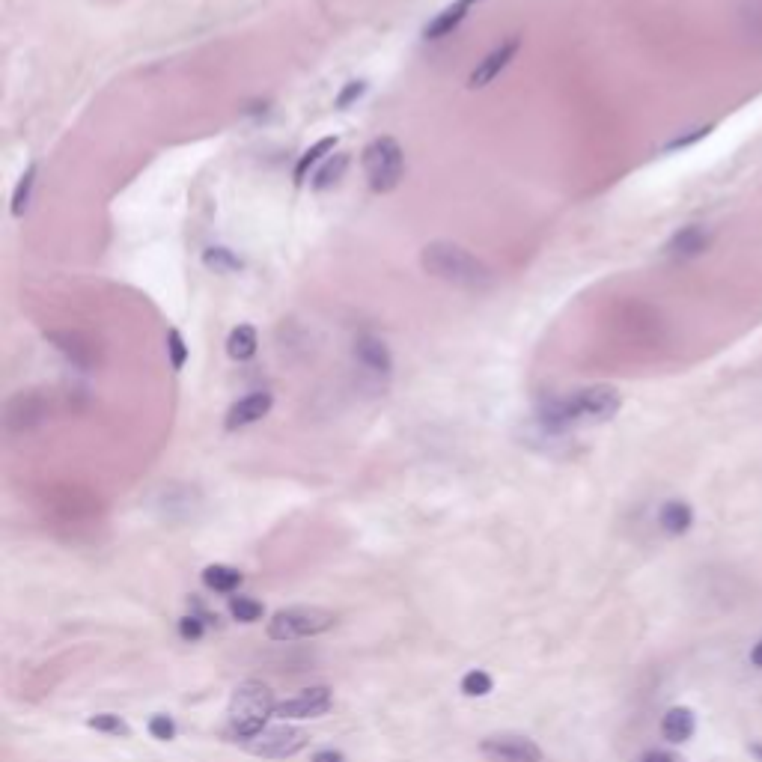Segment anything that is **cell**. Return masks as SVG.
<instances>
[{
	"label": "cell",
	"instance_id": "9",
	"mask_svg": "<svg viewBox=\"0 0 762 762\" xmlns=\"http://www.w3.org/2000/svg\"><path fill=\"white\" fill-rule=\"evenodd\" d=\"M518 48H521V39L518 36H509L504 39L501 45H495L477 66H474V72L468 75V87L471 90H483V87H489L504 69H507L509 63L515 60V54H518Z\"/></svg>",
	"mask_w": 762,
	"mask_h": 762
},
{
	"label": "cell",
	"instance_id": "32",
	"mask_svg": "<svg viewBox=\"0 0 762 762\" xmlns=\"http://www.w3.org/2000/svg\"><path fill=\"white\" fill-rule=\"evenodd\" d=\"M637 762H685L679 754H670V751H646Z\"/></svg>",
	"mask_w": 762,
	"mask_h": 762
},
{
	"label": "cell",
	"instance_id": "11",
	"mask_svg": "<svg viewBox=\"0 0 762 762\" xmlns=\"http://www.w3.org/2000/svg\"><path fill=\"white\" fill-rule=\"evenodd\" d=\"M331 703H334L331 691H328L325 685H319V688L301 691V694L292 697V700L277 703L274 715H277V718H319V715H325V712L331 709Z\"/></svg>",
	"mask_w": 762,
	"mask_h": 762
},
{
	"label": "cell",
	"instance_id": "19",
	"mask_svg": "<svg viewBox=\"0 0 762 762\" xmlns=\"http://www.w3.org/2000/svg\"><path fill=\"white\" fill-rule=\"evenodd\" d=\"M349 170V152H334L328 161H322L313 176H310V188L313 191H328L331 185H337Z\"/></svg>",
	"mask_w": 762,
	"mask_h": 762
},
{
	"label": "cell",
	"instance_id": "25",
	"mask_svg": "<svg viewBox=\"0 0 762 762\" xmlns=\"http://www.w3.org/2000/svg\"><path fill=\"white\" fill-rule=\"evenodd\" d=\"M230 614L239 620V623H256L262 617V605L251 599V596H236L230 602Z\"/></svg>",
	"mask_w": 762,
	"mask_h": 762
},
{
	"label": "cell",
	"instance_id": "16",
	"mask_svg": "<svg viewBox=\"0 0 762 762\" xmlns=\"http://www.w3.org/2000/svg\"><path fill=\"white\" fill-rule=\"evenodd\" d=\"M468 18V6L462 3V0H456V3H450V6H444L429 24H426V30H423V36L426 39H447V36H453L456 30H459V24Z\"/></svg>",
	"mask_w": 762,
	"mask_h": 762
},
{
	"label": "cell",
	"instance_id": "33",
	"mask_svg": "<svg viewBox=\"0 0 762 762\" xmlns=\"http://www.w3.org/2000/svg\"><path fill=\"white\" fill-rule=\"evenodd\" d=\"M313 762H343V754H337V751H319Z\"/></svg>",
	"mask_w": 762,
	"mask_h": 762
},
{
	"label": "cell",
	"instance_id": "17",
	"mask_svg": "<svg viewBox=\"0 0 762 762\" xmlns=\"http://www.w3.org/2000/svg\"><path fill=\"white\" fill-rule=\"evenodd\" d=\"M334 149H337V137H334V134H331V137H322V140H316L310 149H304V152L298 155V161H295V170H292L295 182H298V185L307 182L310 170L319 167L322 161H328V158L334 155Z\"/></svg>",
	"mask_w": 762,
	"mask_h": 762
},
{
	"label": "cell",
	"instance_id": "18",
	"mask_svg": "<svg viewBox=\"0 0 762 762\" xmlns=\"http://www.w3.org/2000/svg\"><path fill=\"white\" fill-rule=\"evenodd\" d=\"M658 524H661L664 533L682 536V533H688L691 524H694V509L688 507L685 501H667L664 507L658 509Z\"/></svg>",
	"mask_w": 762,
	"mask_h": 762
},
{
	"label": "cell",
	"instance_id": "27",
	"mask_svg": "<svg viewBox=\"0 0 762 762\" xmlns=\"http://www.w3.org/2000/svg\"><path fill=\"white\" fill-rule=\"evenodd\" d=\"M364 93H367V81H349V84L337 93L334 108H337V111H346V108H352L355 102H361Z\"/></svg>",
	"mask_w": 762,
	"mask_h": 762
},
{
	"label": "cell",
	"instance_id": "8",
	"mask_svg": "<svg viewBox=\"0 0 762 762\" xmlns=\"http://www.w3.org/2000/svg\"><path fill=\"white\" fill-rule=\"evenodd\" d=\"M483 757L492 762H542V751L533 739L518 733H498L480 745Z\"/></svg>",
	"mask_w": 762,
	"mask_h": 762
},
{
	"label": "cell",
	"instance_id": "21",
	"mask_svg": "<svg viewBox=\"0 0 762 762\" xmlns=\"http://www.w3.org/2000/svg\"><path fill=\"white\" fill-rule=\"evenodd\" d=\"M36 176H39V164H27V170L18 176L15 188H12V200H9V212L12 218H21L30 206V197H33V188H36Z\"/></svg>",
	"mask_w": 762,
	"mask_h": 762
},
{
	"label": "cell",
	"instance_id": "5",
	"mask_svg": "<svg viewBox=\"0 0 762 762\" xmlns=\"http://www.w3.org/2000/svg\"><path fill=\"white\" fill-rule=\"evenodd\" d=\"M334 626V614L325 608H310V605H298V608H286L277 611L268 623V637L271 640H298V637H313L328 632Z\"/></svg>",
	"mask_w": 762,
	"mask_h": 762
},
{
	"label": "cell",
	"instance_id": "34",
	"mask_svg": "<svg viewBox=\"0 0 762 762\" xmlns=\"http://www.w3.org/2000/svg\"><path fill=\"white\" fill-rule=\"evenodd\" d=\"M751 664H754V667H760L762 670V640L757 643V646H754V649H751Z\"/></svg>",
	"mask_w": 762,
	"mask_h": 762
},
{
	"label": "cell",
	"instance_id": "2",
	"mask_svg": "<svg viewBox=\"0 0 762 762\" xmlns=\"http://www.w3.org/2000/svg\"><path fill=\"white\" fill-rule=\"evenodd\" d=\"M420 265L426 274L471 292H483L495 283V271L480 256L456 242H429L420 251Z\"/></svg>",
	"mask_w": 762,
	"mask_h": 762
},
{
	"label": "cell",
	"instance_id": "6",
	"mask_svg": "<svg viewBox=\"0 0 762 762\" xmlns=\"http://www.w3.org/2000/svg\"><path fill=\"white\" fill-rule=\"evenodd\" d=\"M304 745H307V733L298 730V727H265L262 733H256L254 739L245 742V748H248L251 754L265 757V760H286V757H295Z\"/></svg>",
	"mask_w": 762,
	"mask_h": 762
},
{
	"label": "cell",
	"instance_id": "31",
	"mask_svg": "<svg viewBox=\"0 0 762 762\" xmlns=\"http://www.w3.org/2000/svg\"><path fill=\"white\" fill-rule=\"evenodd\" d=\"M179 635L185 637V640H197V637H203V623H200L197 617H182Z\"/></svg>",
	"mask_w": 762,
	"mask_h": 762
},
{
	"label": "cell",
	"instance_id": "12",
	"mask_svg": "<svg viewBox=\"0 0 762 762\" xmlns=\"http://www.w3.org/2000/svg\"><path fill=\"white\" fill-rule=\"evenodd\" d=\"M45 340H48L75 370L90 373V370L96 367V352H93V346H90L87 337H81V334H75V331H51V334H45Z\"/></svg>",
	"mask_w": 762,
	"mask_h": 762
},
{
	"label": "cell",
	"instance_id": "35",
	"mask_svg": "<svg viewBox=\"0 0 762 762\" xmlns=\"http://www.w3.org/2000/svg\"><path fill=\"white\" fill-rule=\"evenodd\" d=\"M751 754H754V760L762 762V745H751Z\"/></svg>",
	"mask_w": 762,
	"mask_h": 762
},
{
	"label": "cell",
	"instance_id": "26",
	"mask_svg": "<svg viewBox=\"0 0 762 762\" xmlns=\"http://www.w3.org/2000/svg\"><path fill=\"white\" fill-rule=\"evenodd\" d=\"M462 691H465L468 697H486V694L492 691V676H489L486 670H471V673H465V679H462Z\"/></svg>",
	"mask_w": 762,
	"mask_h": 762
},
{
	"label": "cell",
	"instance_id": "29",
	"mask_svg": "<svg viewBox=\"0 0 762 762\" xmlns=\"http://www.w3.org/2000/svg\"><path fill=\"white\" fill-rule=\"evenodd\" d=\"M149 733H152L158 742H170V739L176 736V724H173L167 715H155V718L149 721Z\"/></svg>",
	"mask_w": 762,
	"mask_h": 762
},
{
	"label": "cell",
	"instance_id": "13",
	"mask_svg": "<svg viewBox=\"0 0 762 762\" xmlns=\"http://www.w3.org/2000/svg\"><path fill=\"white\" fill-rule=\"evenodd\" d=\"M355 361L373 376H390L393 373V355H390L387 343L376 334H361L355 340Z\"/></svg>",
	"mask_w": 762,
	"mask_h": 762
},
{
	"label": "cell",
	"instance_id": "22",
	"mask_svg": "<svg viewBox=\"0 0 762 762\" xmlns=\"http://www.w3.org/2000/svg\"><path fill=\"white\" fill-rule=\"evenodd\" d=\"M203 584H206L209 590H215V593H233V590H239V584H242V572L233 569V566L215 563V566H206Z\"/></svg>",
	"mask_w": 762,
	"mask_h": 762
},
{
	"label": "cell",
	"instance_id": "24",
	"mask_svg": "<svg viewBox=\"0 0 762 762\" xmlns=\"http://www.w3.org/2000/svg\"><path fill=\"white\" fill-rule=\"evenodd\" d=\"M164 346H167L170 367H173L176 373H182V370H185V364H188V343H185L182 331L170 328V331H167V337H164Z\"/></svg>",
	"mask_w": 762,
	"mask_h": 762
},
{
	"label": "cell",
	"instance_id": "30",
	"mask_svg": "<svg viewBox=\"0 0 762 762\" xmlns=\"http://www.w3.org/2000/svg\"><path fill=\"white\" fill-rule=\"evenodd\" d=\"M712 131V126H700V128H691L688 134H682V137H673L667 146H664V152H676V149H685V146H691V143H697V140H703L706 134Z\"/></svg>",
	"mask_w": 762,
	"mask_h": 762
},
{
	"label": "cell",
	"instance_id": "1",
	"mask_svg": "<svg viewBox=\"0 0 762 762\" xmlns=\"http://www.w3.org/2000/svg\"><path fill=\"white\" fill-rule=\"evenodd\" d=\"M623 408V396L611 384H590L569 396H548L539 402V423L548 432H563L587 423H608Z\"/></svg>",
	"mask_w": 762,
	"mask_h": 762
},
{
	"label": "cell",
	"instance_id": "28",
	"mask_svg": "<svg viewBox=\"0 0 762 762\" xmlns=\"http://www.w3.org/2000/svg\"><path fill=\"white\" fill-rule=\"evenodd\" d=\"M93 730H102V733H111V736H128V724L120 718V715H96L87 721Z\"/></svg>",
	"mask_w": 762,
	"mask_h": 762
},
{
	"label": "cell",
	"instance_id": "23",
	"mask_svg": "<svg viewBox=\"0 0 762 762\" xmlns=\"http://www.w3.org/2000/svg\"><path fill=\"white\" fill-rule=\"evenodd\" d=\"M203 265L215 274H233V271H242L245 262L230 248H209V251H203Z\"/></svg>",
	"mask_w": 762,
	"mask_h": 762
},
{
	"label": "cell",
	"instance_id": "15",
	"mask_svg": "<svg viewBox=\"0 0 762 762\" xmlns=\"http://www.w3.org/2000/svg\"><path fill=\"white\" fill-rule=\"evenodd\" d=\"M694 730H697V718H694V712L685 709V706H673V709H667V715L661 718V736H664L667 742H673V745L688 742V739L694 736Z\"/></svg>",
	"mask_w": 762,
	"mask_h": 762
},
{
	"label": "cell",
	"instance_id": "20",
	"mask_svg": "<svg viewBox=\"0 0 762 762\" xmlns=\"http://www.w3.org/2000/svg\"><path fill=\"white\" fill-rule=\"evenodd\" d=\"M256 349H259V334H256L254 325L245 322V325H236L230 331V337H227V355L233 361H239V364L251 361L256 355Z\"/></svg>",
	"mask_w": 762,
	"mask_h": 762
},
{
	"label": "cell",
	"instance_id": "36",
	"mask_svg": "<svg viewBox=\"0 0 762 762\" xmlns=\"http://www.w3.org/2000/svg\"><path fill=\"white\" fill-rule=\"evenodd\" d=\"M462 3H465V6L471 9V6H474V3H480V0H462Z\"/></svg>",
	"mask_w": 762,
	"mask_h": 762
},
{
	"label": "cell",
	"instance_id": "7",
	"mask_svg": "<svg viewBox=\"0 0 762 762\" xmlns=\"http://www.w3.org/2000/svg\"><path fill=\"white\" fill-rule=\"evenodd\" d=\"M48 417V399L39 390H21L15 393L3 408V423L9 432H33Z\"/></svg>",
	"mask_w": 762,
	"mask_h": 762
},
{
	"label": "cell",
	"instance_id": "10",
	"mask_svg": "<svg viewBox=\"0 0 762 762\" xmlns=\"http://www.w3.org/2000/svg\"><path fill=\"white\" fill-rule=\"evenodd\" d=\"M271 405H274L271 390H254V393L242 396L239 402L230 405V411H227V417H224V429H227V432H236V429L254 426L262 417H268Z\"/></svg>",
	"mask_w": 762,
	"mask_h": 762
},
{
	"label": "cell",
	"instance_id": "3",
	"mask_svg": "<svg viewBox=\"0 0 762 762\" xmlns=\"http://www.w3.org/2000/svg\"><path fill=\"white\" fill-rule=\"evenodd\" d=\"M274 709H277V703H274V694H271L268 685L254 682V679L242 682L230 697V730H233V736H239L245 742L254 739L256 733L265 730V721L274 715Z\"/></svg>",
	"mask_w": 762,
	"mask_h": 762
},
{
	"label": "cell",
	"instance_id": "4",
	"mask_svg": "<svg viewBox=\"0 0 762 762\" xmlns=\"http://www.w3.org/2000/svg\"><path fill=\"white\" fill-rule=\"evenodd\" d=\"M361 164H364V176H367L370 188L376 194H390L393 188H399V182L405 176V149L399 146L396 137L384 134L364 146Z\"/></svg>",
	"mask_w": 762,
	"mask_h": 762
},
{
	"label": "cell",
	"instance_id": "14",
	"mask_svg": "<svg viewBox=\"0 0 762 762\" xmlns=\"http://www.w3.org/2000/svg\"><path fill=\"white\" fill-rule=\"evenodd\" d=\"M709 242H712V233L706 227L688 224V227H682L670 236V242L664 245V254L670 259H694V256H700L709 248Z\"/></svg>",
	"mask_w": 762,
	"mask_h": 762
}]
</instances>
